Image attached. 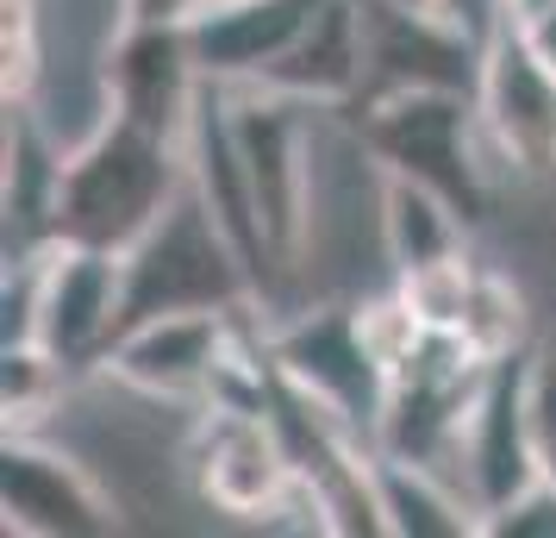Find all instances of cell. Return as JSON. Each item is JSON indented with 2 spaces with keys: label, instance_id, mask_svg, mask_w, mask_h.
I'll use <instances>...</instances> for the list:
<instances>
[{
  "label": "cell",
  "instance_id": "3",
  "mask_svg": "<svg viewBox=\"0 0 556 538\" xmlns=\"http://www.w3.org/2000/svg\"><path fill=\"white\" fill-rule=\"evenodd\" d=\"M181 463L206 508L231 513V520H281L313 488L269 401L263 408L256 401H201Z\"/></svg>",
  "mask_w": 556,
  "mask_h": 538
},
{
  "label": "cell",
  "instance_id": "12",
  "mask_svg": "<svg viewBox=\"0 0 556 538\" xmlns=\"http://www.w3.org/2000/svg\"><path fill=\"white\" fill-rule=\"evenodd\" d=\"M456 463L469 470V495H476L481 520L544 476L538 433H531V351L488 363V383H481L476 408H469Z\"/></svg>",
  "mask_w": 556,
  "mask_h": 538
},
{
  "label": "cell",
  "instance_id": "15",
  "mask_svg": "<svg viewBox=\"0 0 556 538\" xmlns=\"http://www.w3.org/2000/svg\"><path fill=\"white\" fill-rule=\"evenodd\" d=\"M363 82H369V20H363V0H326L313 13V26L294 38V51L281 57L263 82H251V88H281V95L313 101V107H351V101H363Z\"/></svg>",
  "mask_w": 556,
  "mask_h": 538
},
{
  "label": "cell",
  "instance_id": "9",
  "mask_svg": "<svg viewBox=\"0 0 556 538\" xmlns=\"http://www.w3.org/2000/svg\"><path fill=\"white\" fill-rule=\"evenodd\" d=\"M481 138L513 176L544 182L556 176V70L531 51L519 26H494L481 45V88H476Z\"/></svg>",
  "mask_w": 556,
  "mask_h": 538
},
{
  "label": "cell",
  "instance_id": "26",
  "mask_svg": "<svg viewBox=\"0 0 556 538\" xmlns=\"http://www.w3.org/2000/svg\"><path fill=\"white\" fill-rule=\"evenodd\" d=\"M394 7H438V0H394Z\"/></svg>",
  "mask_w": 556,
  "mask_h": 538
},
{
  "label": "cell",
  "instance_id": "21",
  "mask_svg": "<svg viewBox=\"0 0 556 538\" xmlns=\"http://www.w3.org/2000/svg\"><path fill=\"white\" fill-rule=\"evenodd\" d=\"M481 533L494 538H556V476H538L531 488H519L506 508H494L481 520Z\"/></svg>",
  "mask_w": 556,
  "mask_h": 538
},
{
  "label": "cell",
  "instance_id": "5",
  "mask_svg": "<svg viewBox=\"0 0 556 538\" xmlns=\"http://www.w3.org/2000/svg\"><path fill=\"white\" fill-rule=\"evenodd\" d=\"M231 126H238V151L251 163V188L263 207V226H269V251L281 263V283H301L319 107L294 101L281 88H231Z\"/></svg>",
  "mask_w": 556,
  "mask_h": 538
},
{
  "label": "cell",
  "instance_id": "23",
  "mask_svg": "<svg viewBox=\"0 0 556 538\" xmlns=\"http://www.w3.org/2000/svg\"><path fill=\"white\" fill-rule=\"evenodd\" d=\"M131 7V26H181L201 0H126Z\"/></svg>",
  "mask_w": 556,
  "mask_h": 538
},
{
  "label": "cell",
  "instance_id": "17",
  "mask_svg": "<svg viewBox=\"0 0 556 538\" xmlns=\"http://www.w3.org/2000/svg\"><path fill=\"white\" fill-rule=\"evenodd\" d=\"M381 232H388V263H394V276L419 270V263H438V257L469 251V220H463L438 188H426V182H413V176H394V170H388Z\"/></svg>",
  "mask_w": 556,
  "mask_h": 538
},
{
  "label": "cell",
  "instance_id": "4",
  "mask_svg": "<svg viewBox=\"0 0 556 538\" xmlns=\"http://www.w3.org/2000/svg\"><path fill=\"white\" fill-rule=\"evenodd\" d=\"M256 301L244 257L231 251L219 220L201 207L194 188H181L176 207L126 251V326L151 313H201Z\"/></svg>",
  "mask_w": 556,
  "mask_h": 538
},
{
  "label": "cell",
  "instance_id": "2",
  "mask_svg": "<svg viewBox=\"0 0 556 538\" xmlns=\"http://www.w3.org/2000/svg\"><path fill=\"white\" fill-rule=\"evenodd\" d=\"M363 138L394 176H413L438 188L444 201L481 226L488 220V138H481L476 95L456 88H394V95H369L363 101Z\"/></svg>",
  "mask_w": 556,
  "mask_h": 538
},
{
  "label": "cell",
  "instance_id": "20",
  "mask_svg": "<svg viewBox=\"0 0 556 538\" xmlns=\"http://www.w3.org/2000/svg\"><path fill=\"white\" fill-rule=\"evenodd\" d=\"M476 270H481L476 257L456 251V257H438V263H419V270L394 276V288L406 295V308L419 313V326H426V333H456V326H463V313H469Z\"/></svg>",
  "mask_w": 556,
  "mask_h": 538
},
{
  "label": "cell",
  "instance_id": "7",
  "mask_svg": "<svg viewBox=\"0 0 556 538\" xmlns=\"http://www.w3.org/2000/svg\"><path fill=\"white\" fill-rule=\"evenodd\" d=\"M269 363L281 383L313 395L326 413H338L351 433H369L376 445L381 408H388V370L363 345L356 301H306L294 320H281L269 333Z\"/></svg>",
  "mask_w": 556,
  "mask_h": 538
},
{
  "label": "cell",
  "instance_id": "10",
  "mask_svg": "<svg viewBox=\"0 0 556 538\" xmlns=\"http://www.w3.org/2000/svg\"><path fill=\"white\" fill-rule=\"evenodd\" d=\"M188 188L201 195V207L219 220V232L231 238V251L244 257L256 288V308L281 295V263L269 251V226H263V207H256L251 188V163L238 151V126H231V88L206 82L201 101H194V120H188Z\"/></svg>",
  "mask_w": 556,
  "mask_h": 538
},
{
  "label": "cell",
  "instance_id": "22",
  "mask_svg": "<svg viewBox=\"0 0 556 538\" xmlns=\"http://www.w3.org/2000/svg\"><path fill=\"white\" fill-rule=\"evenodd\" d=\"M438 13L456 20L463 32H476L481 45H488V32L501 26V0H438Z\"/></svg>",
  "mask_w": 556,
  "mask_h": 538
},
{
  "label": "cell",
  "instance_id": "6",
  "mask_svg": "<svg viewBox=\"0 0 556 538\" xmlns=\"http://www.w3.org/2000/svg\"><path fill=\"white\" fill-rule=\"evenodd\" d=\"M31 263V338H45L70 370H101L126 333V257L45 238L20 251Z\"/></svg>",
  "mask_w": 556,
  "mask_h": 538
},
{
  "label": "cell",
  "instance_id": "13",
  "mask_svg": "<svg viewBox=\"0 0 556 538\" xmlns=\"http://www.w3.org/2000/svg\"><path fill=\"white\" fill-rule=\"evenodd\" d=\"M319 7L326 0H201L181 26L206 82L251 88L294 51V38L313 26Z\"/></svg>",
  "mask_w": 556,
  "mask_h": 538
},
{
  "label": "cell",
  "instance_id": "16",
  "mask_svg": "<svg viewBox=\"0 0 556 538\" xmlns=\"http://www.w3.org/2000/svg\"><path fill=\"white\" fill-rule=\"evenodd\" d=\"M376 501H381L388 533H401V538L481 533V508L463 495V488H451L438 470H426V463L388 458V451H376Z\"/></svg>",
  "mask_w": 556,
  "mask_h": 538
},
{
  "label": "cell",
  "instance_id": "25",
  "mask_svg": "<svg viewBox=\"0 0 556 538\" xmlns=\"http://www.w3.org/2000/svg\"><path fill=\"white\" fill-rule=\"evenodd\" d=\"M556 0H501V26H531L538 13H551Z\"/></svg>",
  "mask_w": 556,
  "mask_h": 538
},
{
  "label": "cell",
  "instance_id": "19",
  "mask_svg": "<svg viewBox=\"0 0 556 538\" xmlns=\"http://www.w3.org/2000/svg\"><path fill=\"white\" fill-rule=\"evenodd\" d=\"M456 338H463L481 363H501V358L531 351V345H526V338H531V313H526V295L513 288V276H501V270H476L469 313H463Z\"/></svg>",
  "mask_w": 556,
  "mask_h": 538
},
{
  "label": "cell",
  "instance_id": "8",
  "mask_svg": "<svg viewBox=\"0 0 556 538\" xmlns=\"http://www.w3.org/2000/svg\"><path fill=\"white\" fill-rule=\"evenodd\" d=\"M251 308V301H244ZM244 308H201V313H151L131 320L106 351V376L144 401H213L219 376L244 351Z\"/></svg>",
  "mask_w": 556,
  "mask_h": 538
},
{
  "label": "cell",
  "instance_id": "18",
  "mask_svg": "<svg viewBox=\"0 0 556 538\" xmlns=\"http://www.w3.org/2000/svg\"><path fill=\"white\" fill-rule=\"evenodd\" d=\"M81 370L56 358L45 338H7L0 351V401H7V433H38L63 401Z\"/></svg>",
  "mask_w": 556,
  "mask_h": 538
},
{
  "label": "cell",
  "instance_id": "24",
  "mask_svg": "<svg viewBox=\"0 0 556 538\" xmlns=\"http://www.w3.org/2000/svg\"><path fill=\"white\" fill-rule=\"evenodd\" d=\"M519 32L531 38V51L556 70V7H551V13H538V20H531V26H519Z\"/></svg>",
  "mask_w": 556,
  "mask_h": 538
},
{
  "label": "cell",
  "instance_id": "1",
  "mask_svg": "<svg viewBox=\"0 0 556 538\" xmlns=\"http://www.w3.org/2000/svg\"><path fill=\"white\" fill-rule=\"evenodd\" d=\"M181 188H188V151L169 145V138L126 126V120H113L81 151H70L56 163L51 238L126 257L176 207Z\"/></svg>",
  "mask_w": 556,
  "mask_h": 538
},
{
  "label": "cell",
  "instance_id": "11",
  "mask_svg": "<svg viewBox=\"0 0 556 538\" xmlns=\"http://www.w3.org/2000/svg\"><path fill=\"white\" fill-rule=\"evenodd\" d=\"M0 508H7V533L20 538H94L119 526L113 488L81 458L45 445L38 433H7Z\"/></svg>",
  "mask_w": 556,
  "mask_h": 538
},
{
  "label": "cell",
  "instance_id": "14",
  "mask_svg": "<svg viewBox=\"0 0 556 538\" xmlns=\"http://www.w3.org/2000/svg\"><path fill=\"white\" fill-rule=\"evenodd\" d=\"M201 63L188 45V26H131L113 51V113L126 126L181 145L194 101H201Z\"/></svg>",
  "mask_w": 556,
  "mask_h": 538
}]
</instances>
